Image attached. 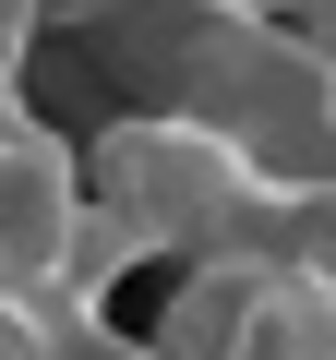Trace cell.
<instances>
[{"instance_id": "6da1fadb", "label": "cell", "mask_w": 336, "mask_h": 360, "mask_svg": "<svg viewBox=\"0 0 336 360\" xmlns=\"http://www.w3.org/2000/svg\"><path fill=\"white\" fill-rule=\"evenodd\" d=\"M84 168H96V205L132 217L168 264H288L300 252V193H276L205 108H120L84 144Z\"/></svg>"}, {"instance_id": "7a4b0ae2", "label": "cell", "mask_w": 336, "mask_h": 360, "mask_svg": "<svg viewBox=\"0 0 336 360\" xmlns=\"http://www.w3.org/2000/svg\"><path fill=\"white\" fill-rule=\"evenodd\" d=\"M84 217H96V168H84V144H60L49 120L0 156V276H60L72 264V240H84Z\"/></svg>"}, {"instance_id": "3957f363", "label": "cell", "mask_w": 336, "mask_h": 360, "mask_svg": "<svg viewBox=\"0 0 336 360\" xmlns=\"http://www.w3.org/2000/svg\"><path fill=\"white\" fill-rule=\"evenodd\" d=\"M264 276L276 264H181V276H168V312L144 336L168 360H240L252 348V312H264Z\"/></svg>"}, {"instance_id": "277c9868", "label": "cell", "mask_w": 336, "mask_h": 360, "mask_svg": "<svg viewBox=\"0 0 336 360\" xmlns=\"http://www.w3.org/2000/svg\"><path fill=\"white\" fill-rule=\"evenodd\" d=\"M60 360H168V348H156V336H132L120 312H96V324H72V336H60Z\"/></svg>"}, {"instance_id": "5b68a950", "label": "cell", "mask_w": 336, "mask_h": 360, "mask_svg": "<svg viewBox=\"0 0 336 360\" xmlns=\"http://www.w3.org/2000/svg\"><path fill=\"white\" fill-rule=\"evenodd\" d=\"M288 264H312L324 288H336V193H300V252Z\"/></svg>"}, {"instance_id": "8992f818", "label": "cell", "mask_w": 336, "mask_h": 360, "mask_svg": "<svg viewBox=\"0 0 336 360\" xmlns=\"http://www.w3.org/2000/svg\"><path fill=\"white\" fill-rule=\"evenodd\" d=\"M25 37H37V0H0V60H25Z\"/></svg>"}]
</instances>
